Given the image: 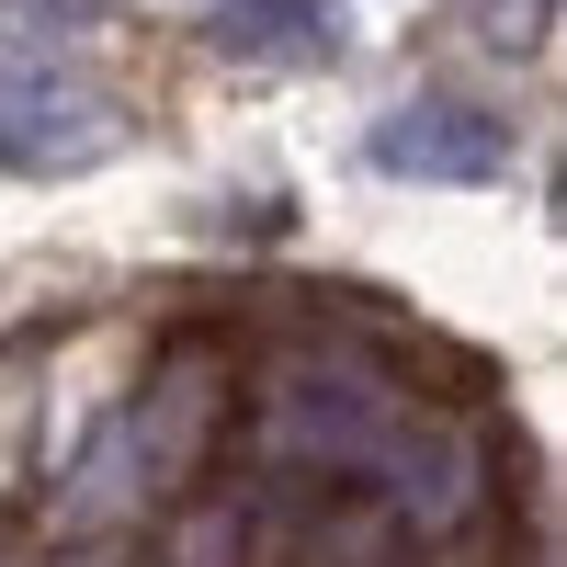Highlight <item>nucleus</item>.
<instances>
[{"label": "nucleus", "mask_w": 567, "mask_h": 567, "mask_svg": "<svg viewBox=\"0 0 567 567\" xmlns=\"http://www.w3.org/2000/svg\"><path fill=\"white\" fill-rule=\"evenodd\" d=\"M409 398L398 374H374L363 352H329V341H296L261 363V398H250V443L272 477H329V488H374L386 454L409 443Z\"/></svg>", "instance_id": "f257e3e1"}, {"label": "nucleus", "mask_w": 567, "mask_h": 567, "mask_svg": "<svg viewBox=\"0 0 567 567\" xmlns=\"http://www.w3.org/2000/svg\"><path fill=\"white\" fill-rule=\"evenodd\" d=\"M239 556H250V499H194L159 545V567H239Z\"/></svg>", "instance_id": "39448f33"}, {"label": "nucleus", "mask_w": 567, "mask_h": 567, "mask_svg": "<svg viewBox=\"0 0 567 567\" xmlns=\"http://www.w3.org/2000/svg\"><path fill=\"white\" fill-rule=\"evenodd\" d=\"M499 159H511V136L477 103H409L374 125V171H398V182H499Z\"/></svg>", "instance_id": "7ed1b4c3"}, {"label": "nucleus", "mask_w": 567, "mask_h": 567, "mask_svg": "<svg viewBox=\"0 0 567 567\" xmlns=\"http://www.w3.org/2000/svg\"><path fill=\"white\" fill-rule=\"evenodd\" d=\"M341 34V0H227L216 45L227 58H284V45H329Z\"/></svg>", "instance_id": "20e7f679"}, {"label": "nucleus", "mask_w": 567, "mask_h": 567, "mask_svg": "<svg viewBox=\"0 0 567 567\" xmlns=\"http://www.w3.org/2000/svg\"><path fill=\"white\" fill-rule=\"evenodd\" d=\"M216 409H227V374L216 352H171L148 374V398H136L103 443H91V465L58 488V523L91 534V523H125V511H148V499H182L194 488V465L216 443Z\"/></svg>", "instance_id": "f03ea898"}]
</instances>
